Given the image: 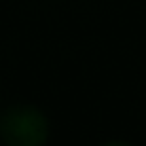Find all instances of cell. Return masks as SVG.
<instances>
[{
	"instance_id": "1",
	"label": "cell",
	"mask_w": 146,
	"mask_h": 146,
	"mask_svg": "<svg viewBox=\"0 0 146 146\" xmlns=\"http://www.w3.org/2000/svg\"><path fill=\"white\" fill-rule=\"evenodd\" d=\"M49 138V121L36 106L13 104L0 114V140L7 146H42Z\"/></svg>"
},
{
	"instance_id": "2",
	"label": "cell",
	"mask_w": 146,
	"mask_h": 146,
	"mask_svg": "<svg viewBox=\"0 0 146 146\" xmlns=\"http://www.w3.org/2000/svg\"><path fill=\"white\" fill-rule=\"evenodd\" d=\"M104 146H131V144L125 142V140H112V142H108V144H104Z\"/></svg>"
}]
</instances>
